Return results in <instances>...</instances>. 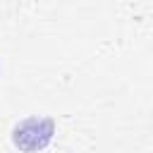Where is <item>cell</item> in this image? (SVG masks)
I'll return each mask as SVG.
<instances>
[{
  "instance_id": "obj_1",
  "label": "cell",
  "mask_w": 153,
  "mask_h": 153,
  "mask_svg": "<svg viewBox=\"0 0 153 153\" xmlns=\"http://www.w3.org/2000/svg\"><path fill=\"white\" fill-rule=\"evenodd\" d=\"M55 136V122L50 117H24L12 129V143L14 148L24 153H38L50 146Z\"/></svg>"
}]
</instances>
